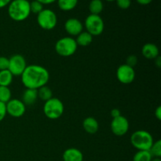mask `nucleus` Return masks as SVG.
<instances>
[{
  "instance_id": "9",
  "label": "nucleus",
  "mask_w": 161,
  "mask_h": 161,
  "mask_svg": "<svg viewBox=\"0 0 161 161\" xmlns=\"http://www.w3.org/2000/svg\"><path fill=\"white\" fill-rule=\"evenodd\" d=\"M116 77L123 84H130L135 79V71L128 64H121L116 70Z\"/></svg>"
},
{
  "instance_id": "25",
  "label": "nucleus",
  "mask_w": 161,
  "mask_h": 161,
  "mask_svg": "<svg viewBox=\"0 0 161 161\" xmlns=\"http://www.w3.org/2000/svg\"><path fill=\"white\" fill-rule=\"evenodd\" d=\"M43 9V5L39 2L34 0V1L30 3V11L32 14H38Z\"/></svg>"
},
{
  "instance_id": "29",
  "label": "nucleus",
  "mask_w": 161,
  "mask_h": 161,
  "mask_svg": "<svg viewBox=\"0 0 161 161\" xmlns=\"http://www.w3.org/2000/svg\"><path fill=\"white\" fill-rule=\"evenodd\" d=\"M137 61H138V59H137L135 55H130L127 58V63L126 64H128L130 67L134 68V66L137 64Z\"/></svg>"
},
{
  "instance_id": "22",
  "label": "nucleus",
  "mask_w": 161,
  "mask_h": 161,
  "mask_svg": "<svg viewBox=\"0 0 161 161\" xmlns=\"http://www.w3.org/2000/svg\"><path fill=\"white\" fill-rule=\"evenodd\" d=\"M153 156L149 151L139 150L134 155L133 161H151Z\"/></svg>"
},
{
  "instance_id": "31",
  "label": "nucleus",
  "mask_w": 161,
  "mask_h": 161,
  "mask_svg": "<svg viewBox=\"0 0 161 161\" xmlns=\"http://www.w3.org/2000/svg\"><path fill=\"white\" fill-rule=\"evenodd\" d=\"M155 116L158 120L161 119V106H158L155 110Z\"/></svg>"
},
{
  "instance_id": "32",
  "label": "nucleus",
  "mask_w": 161,
  "mask_h": 161,
  "mask_svg": "<svg viewBox=\"0 0 161 161\" xmlns=\"http://www.w3.org/2000/svg\"><path fill=\"white\" fill-rule=\"evenodd\" d=\"M12 0H0V9L7 6Z\"/></svg>"
},
{
  "instance_id": "4",
  "label": "nucleus",
  "mask_w": 161,
  "mask_h": 161,
  "mask_svg": "<svg viewBox=\"0 0 161 161\" xmlns=\"http://www.w3.org/2000/svg\"><path fill=\"white\" fill-rule=\"evenodd\" d=\"M78 45L72 37H63L58 39L55 44V51L61 57L72 56L76 52Z\"/></svg>"
},
{
  "instance_id": "28",
  "label": "nucleus",
  "mask_w": 161,
  "mask_h": 161,
  "mask_svg": "<svg viewBox=\"0 0 161 161\" xmlns=\"http://www.w3.org/2000/svg\"><path fill=\"white\" fill-rule=\"evenodd\" d=\"M6 104L0 102V122L4 119V118L6 116Z\"/></svg>"
},
{
  "instance_id": "10",
  "label": "nucleus",
  "mask_w": 161,
  "mask_h": 161,
  "mask_svg": "<svg viewBox=\"0 0 161 161\" xmlns=\"http://www.w3.org/2000/svg\"><path fill=\"white\" fill-rule=\"evenodd\" d=\"M111 130L116 136H124L129 130V121L126 117L119 116L113 118L111 122Z\"/></svg>"
},
{
  "instance_id": "37",
  "label": "nucleus",
  "mask_w": 161,
  "mask_h": 161,
  "mask_svg": "<svg viewBox=\"0 0 161 161\" xmlns=\"http://www.w3.org/2000/svg\"><path fill=\"white\" fill-rule=\"evenodd\" d=\"M106 2H113V1H116V0H105Z\"/></svg>"
},
{
  "instance_id": "3",
  "label": "nucleus",
  "mask_w": 161,
  "mask_h": 161,
  "mask_svg": "<svg viewBox=\"0 0 161 161\" xmlns=\"http://www.w3.org/2000/svg\"><path fill=\"white\" fill-rule=\"evenodd\" d=\"M153 142L152 135L147 130H137L130 136V143L135 149H138V151H149Z\"/></svg>"
},
{
  "instance_id": "2",
  "label": "nucleus",
  "mask_w": 161,
  "mask_h": 161,
  "mask_svg": "<svg viewBox=\"0 0 161 161\" xmlns=\"http://www.w3.org/2000/svg\"><path fill=\"white\" fill-rule=\"evenodd\" d=\"M8 15L14 21H23L31 14L28 0H12L8 5Z\"/></svg>"
},
{
  "instance_id": "21",
  "label": "nucleus",
  "mask_w": 161,
  "mask_h": 161,
  "mask_svg": "<svg viewBox=\"0 0 161 161\" xmlns=\"http://www.w3.org/2000/svg\"><path fill=\"white\" fill-rule=\"evenodd\" d=\"M14 75L9 70L0 71V86H9L12 83Z\"/></svg>"
},
{
  "instance_id": "7",
  "label": "nucleus",
  "mask_w": 161,
  "mask_h": 161,
  "mask_svg": "<svg viewBox=\"0 0 161 161\" xmlns=\"http://www.w3.org/2000/svg\"><path fill=\"white\" fill-rule=\"evenodd\" d=\"M86 31L92 36H100L105 28V23L100 15L90 14L86 17L84 22Z\"/></svg>"
},
{
  "instance_id": "5",
  "label": "nucleus",
  "mask_w": 161,
  "mask_h": 161,
  "mask_svg": "<svg viewBox=\"0 0 161 161\" xmlns=\"http://www.w3.org/2000/svg\"><path fill=\"white\" fill-rule=\"evenodd\" d=\"M64 105L60 99L52 97L45 102L43 106V113L50 119H59L64 113Z\"/></svg>"
},
{
  "instance_id": "17",
  "label": "nucleus",
  "mask_w": 161,
  "mask_h": 161,
  "mask_svg": "<svg viewBox=\"0 0 161 161\" xmlns=\"http://www.w3.org/2000/svg\"><path fill=\"white\" fill-rule=\"evenodd\" d=\"M93 41V36L87 31H82L80 35L76 36L75 42L77 45L80 47H87L91 45V43Z\"/></svg>"
},
{
  "instance_id": "11",
  "label": "nucleus",
  "mask_w": 161,
  "mask_h": 161,
  "mask_svg": "<svg viewBox=\"0 0 161 161\" xmlns=\"http://www.w3.org/2000/svg\"><path fill=\"white\" fill-rule=\"evenodd\" d=\"M6 113L12 117L19 118L25 114L26 111V106L19 99H10L6 104Z\"/></svg>"
},
{
  "instance_id": "33",
  "label": "nucleus",
  "mask_w": 161,
  "mask_h": 161,
  "mask_svg": "<svg viewBox=\"0 0 161 161\" xmlns=\"http://www.w3.org/2000/svg\"><path fill=\"white\" fill-rule=\"evenodd\" d=\"M136 1L138 4L142 5V6H146V5L150 4L153 0H136Z\"/></svg>"
},
{
  "instance_id": "20",
  "label": "nucleus",
  "mask_w": 161,
  "mask_h": 161,
  "mask_svg": "<svg viewBox=\"0 0 161 161\" xmlns=\"http://www.w3.org/2000/svg\"><path fill=\"white\" fill-rule=\"evenodd\" d=\"M38 92V98L41 99L43 102H47V101L50 100V98L53 97V92H52L51 89L47 85L42 86V87L39 88L37 90Z\"/></svg>"
},
{
  "instance_id": "19",
  "label": "nucleus",
  "mask_w": 161,
  "mask_h": 161,
  "mask_svg": "<svg viewBox=\"0 0 161 161\" xmlns=\"http://www.w3.org/2000/svg\"><path fill=\"white\" fill-rule=\"evenodd\" d=\"M104 3L102 0H91L89 3V11L91 14L99 15L103 11Z\"/></svg>"
},
{
  "instance_id": "18",
  "label": "nucleus",
  "mask_w": 161,
  "mask_h": 161,
  "mask_svg": "<svg viewBox=\"0 0 161 161\" xmlns=\"http://www.w3.org/2000/svg\"><path fill=\"white\" fill-rule=\"evenodd\" d=\"M79 0H57L58 6L63 11H71L76 7Z\"/></svg>"
},
{
  "instance_id": "8",
  "label": "nucleus",
  "mask_w": 161,
  "mask_h": 161,
  "mask_svg": "<svg viewBox=\"0 0 161 161\" xmlns=\"http://www.w3.org/2000/svg\"><path fill=\"white\" fill-rule=\"evenodd\" d=\"M26 67V61L22 55L14 54L9 58L8 70L14 76H20Z\"/></svg>"
},
{
  "instance_id": "13",
  "label": "nucleus",
  "mask_w": 161,
  "mask_h": 161,
  "mask_svg": "<svg viewBox=\"0 0 161 161\" xmlns=\"http://www.w3.org/2000/svg\"><path fill=\"white\" fill-rule=\"evenodd\" d=\"M63 161H83V154L76 148H69L63 153Z\"/></svg>"
},
{
  "instance_id": "23",
  "label": "nucleus",
  "mask_w": 161,
  "mask_h": 161,
  "mask_svg": "<svg viewBox=\"0 0 161 161\" xmlns=\"http://www.w3.org/2000/svg\"><path fill=\"white\" fill-rule=\"evenodd\" d=\"M11 99V91L8 86H0V102L6 104Z\"/></svg>"
},
{
  "instance_id": "14",
  "label": "nucleus",
  "mask_w": 161,
  "mask_h": 161,
  "mask_svg": "<svg viewBox=\"0 0 161 161\" xmlns=\"http://www.w3.org/2000/svg\"><path fill=\"white\" fill-rule=\"evenodd\" d=\"M142 53L147 59L154 60L159 56V48L154 43L148 42L142 47Z\"/></svg>"
},
{
  "instance_id": "35",
  "label": "nucleus",
  "mask_w": 161,
  "mask_h": 161,
  "mask_svg": "<svg viewBox=\"0 0 161 161\" xmlns=\"http://www.w3.org/2000/svg\"><path fill=\"white\" fill-rule=\"evenodd\" d=\"M154 60H155L156 65H157L158 68H160L161 67V58H160V55H159L157 58H156Z\"/></svg>"
},
{
  "instance_id": "12",
  "label": "nucleus",
  "mask_w": 161,
  "mask_h": 161,
  "mask_svg": "<svg viewBox=\"0 0 161 161\" xmlns=\"http://www.w3.org/2000/svg\"><path fill=\"white\" fill-rule=\"evenodd\" d=\"M64 30L71 36H77L83 31V25L79 19L69 18L64 23Z\"/></svg>"
},
{
  "instance_id": "30",
  "label": "nucleus",
  "mask_w": 161,
  "mask_h": 161,
  "mask_svg": "<svg viewBox=\"0 0 161 161\" xmlns=\"http://www.w3.org/2000/svg\"><path fill=\"white\" fill-rule=\"evenodd\" d=\"M110 115H111V116L113 119V118H116L118 117V116H121V113H120V111H119L118 108H113V109L111 110Z\"/></svg>"
},
{
  "instance_id": "27",
  "label": "nucleus",
  "mask_w": 161,
  "mask_h": 161,
  "mask_svg": "<svg viewBox=\"0 0 161 161\" xmlns=\"http://www.w3.org/2000/svg\"><path fill=\"white\" fill-rule=\"evenodd\" d=\"M9 67V58L6 57H0V71L7 70Z\"/></svg>"
},
{
  "instance_id": "26",
  "label": "nucleus",
  "mask_w": 161,
  "mask_h": 161,
  "mask_svg": "<svg viewBox=\"0 0 161 161\" xmlns=\"http://www.w3.org/2000/svg\"><path fill=\"white\" fill-rule=\"evenodd\" d=\"M116 5L121 9H127L131 5V0H116Z\"/></svg>"
},
{
  "instance_id": "15",
  "label": "nucleus",
  "mask_w": 161,
  "mask_h": 161,
  "mask_svg": "<svg viewBox=\"0 0 161 161\" xmlns=\"http://www.w3.org/2000/svg\"><path fill=\"white\" fill-rule=\"evenodd\" d=\"M83 127L85 131L91 135L97 133L99 129V124L97 119L94 117H86L83 121Z\"/></svg>"
},
{
  "instance_id": "6",
  "label": "nucleus",
  "mask_w": 161,
  "mask_h": 161,
  "mask_svg": "<svg viewBox=\"0 0 161 161\" xmlns=\"http://www.w3.org/2000/svg\"><path fill=\"white\" fill-rule=\"evenodd\" d=\"M37 23L44 30L53 29L58 24V17L54 11L50 9H43L37 14Z\"/></svg>"
},
{
  "instance_id": "16",
  "label": "nucleus",
  "mask_w": 161,
  "mask_h": 161,
  "mask_svg": "<svg viewBox=\"0 0 161 161\" xmlns=\"http://www.w3.org/2000/svg\"><path fill=\"white\" fill-rule=\"evenodd\" d=\"M38 99L37 90L26 89L22 95V102L26 105H32Z\"/></svg>"
},
{
  "instance_id": "36",
  "label": "nucleus",
  "mask_w": 161,
  "mask_h": 161,
  "mask_svg": "<svg viewBox=\"0 0 161 161\" xmlns=\"http://www.w3.org/2000/svg\"><path fill=\"white\" fill-rule=\"evenodd\" d=\"M151 161H161L160 158H158V157H153L152 160Z\"/></svg>"
},
{
  "instance_id": "1",
  "label": "nucleus",
  "mask_w": 161,
  "mask_h": 161,
  "mask_svg": "<svg viewBox=\"0 0 161 161\" xmlns=\"http://www.w3.org/2000/svg\"><path fill=\"white\" fill-rule=\"evenodd\" d=\"M20 76L22 83L26 89L38 90L47 85L50 80L48 70L38 64L27 65Z\"/></svg>"
},
{
  "instance_id": "24",
  "label": "nucleus",
  "mask_w": 161,
  "mask_h": 161,
  "mask_svg": "<svg viewBox=\"0 0 161 161\" xmlns=\"http://www.w3.org/2000/svg\"><path fill=\"white\" fill-rule=\"evenodd\" d=\"M149 153L153 157H158L160 158L161 157V141L158 140V141L153 142V144L151 146L150 149H149Z\"/></svg>"
},
{
  "instance_id": "34",
  "label": "nucleus",
  "mask_w": 161,
  "mask_h": 161,
  "mask_svg": "<svg viewBox=\"0 0 161 161\" xmlns=\"http://www.w3.org/2000/svg\"><path fill=\"white\" fill-rule=\"evenodd\" d=\"M36 1L39 2V3H42V5H50L53 3L54 2H56L57 0H36Z\"/></svg>"
}]
</instances>
